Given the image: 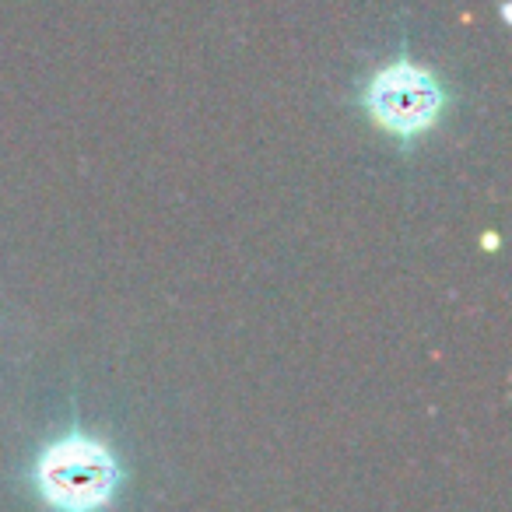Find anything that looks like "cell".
Returning a JSON list of instances; mask_svg holds the SVG:
<instances>
[{
  "label": "cell",
  "instance_id": "cell-1",
  "mask_svg": "<svg viewBox=\"0 0 512 512\" xmlns=\"http://www.w3.org/2000/svg\"><path fill=\"white\" fill-rule=\"evenodd\" d=\"M29 481L50 512H106L123 488V463L106 439L74 425L39 449Z\"/></svg>",
  "mask_w": 512,
  "mask_h": 512
},
{
  "label": "cell",
  "instance_id": "cell-2",
  "mask_svg": "<svg viewBox=\"0 0 512 512\" xmlns=\"http://www.w3.org/2000/svg\"><path fill=\"white\" fill-rule=\"evenodd\" d=\"M362 109L383 134L411 144L442 123L449 109V88L435 67L400 53L369 74L362 85Z\"/></svg>",
  "mask_w": 512,
  "mask_h": 512
}]
</instances>
